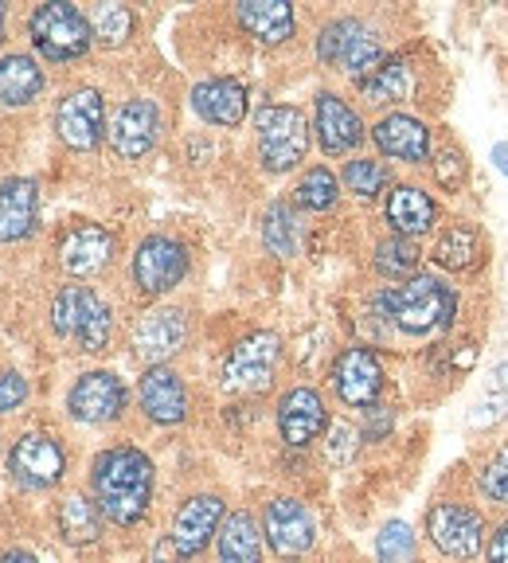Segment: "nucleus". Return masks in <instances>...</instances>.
I'll list each match as a JSON object with an SVG mask.
<instances>
[{"mask_svg": "<svg viewBox=\"0 0 508 563\" xmlns=\"http://www.w3.org/2000/svg\"><path fill=\"white\" fill-rule=\"evenodd\" d=\"M281 361V341L270 329H254L243 341H235V349L228 352L223 361V387L231 396H251V391H263L270 387L274 372Z\"/></svg>", "mask_w": 508, "mask_h": 563, "instance_id": "nucleus-6", "label": "nucleus"}, {"mask_svg": "<svg viewBox=\"0 0 508 563\" xmlns=\"http://www.w3.org/2000/svg\"><path fill=\"white\" fill-rule=\"evenodd\" d=\"M192 110L208 125H239L246 118V87L235 79H208L192 90Z\"/></svg>", "mask_w": 508, "mask_h": 563, "instance_id": "nucleus-24", "label": "nucleus"}, {"mask_svg": "<svg viewBox=\"0 0 508 563\" xmlns=\"http://www.w3.org/2000/svg\"><path fill=\"white\" fill-rule=\"evenodd\" d=\"M364 137V125H360L356 110H352L344 98L321 90L317 95V141L329 157H341V153H352Z\"/></svg>", "mask_w": 508, "mask_h": 563, "instance_id": "nucleus-21", "label": "nucleus"}, {"mask_svg": "<svg viewBox=\"0 0 508 563\" xmlns=\"http://www.w3.org/2000/svg\"><path fill=\"white\" fill-rule=\"evenodd\" d=\"M462 176H465L462 153H454V150L442 153V157H439V180H442V185H446V188H457V185H462Z\"/></svg>", "mask_w": 508, "mask_h": 563, "instance_id": "nucleus-42", "label": "nucleus"}, {"mask_svg": "<svg viewBox=\"0 0 508 563\" xmlns=\"http://www.w3.org/2000/svg\"><path fill=\"white\" fill-rule=\"evenodd\" d=\"M317 55L333 67L349 70V75H360V79H368L372 70L384 63V47H379L376 32H368L360 20L349 16L324 24V32L317 35Z\"/></svg>", "mask_w": 508, "mask_h": 563, "instance_id": "nucleus-7", "label": "nucleus"}, {"mask_svg": "<svg viewBox=\"0 0 508 563\" xmlns=\"http://www.w3.org/2000/svg\"><path fill=\"white\" fill-rule=\"evenodd\" d=\"M59 532L67 544H95L102 537V509L90 497L75 493L59 505Z\"/></svg>", "mask_w": 508, "mask_h": 563, "instance_id": "nucleus-29", "label": "nucleus"}, {"mask_svg": "<svg viewBox=\"0 0 508 563\" xmlns=\"http://www.w3.org/2000/svg\"><path fill=\"white\" fill-rule=\"evenodd\" d=\"M0 40H4V4H0Z\"/></svg>", "mask_w": 508, "mask_h": 563, "instance_id": "nucleus-46", "label": "nucleus"}, {"mask_svg": "<svg viewBox=\"0 0 508 563\" xmlns=\"http://www.w3.org/2000/svg\"><path fill=\"white\" fill-rule=\"evenodd\" d=\"M161 137V110L150 98H130L110 122V145L122 161H137L157 145Z\"/></svg>", "mask_w": 508, "mask_h": 563, "instance_id": "nucleus-12", "label": "nucleus"}, {"mask_svg": "<svg viewBox=\"0 0 508 563\" xmlns=\"http://www.w3.org/2000/svg\"><path fill=\"white\" fill-rule=\"evenodd\" d=\"M52 325L82 352H102L114 333V313L90 286H63L52 301Z\"/></svg>", "mask_w": 508, "mask_h": 563, "instance_id": "nucleus-3", "label": "nucleus"}, {"mask_svg": "<svg viewBox=\"0 0 508 563\" xmlns=\"http://www.w3.org/2000/svg\"><path fill=\"white\" fill-rule=\"evenodd\" d=\"M434 200L415 185H395V192L387 196V223L395 228V235H422L434 228Z\"/></svg>", "mask_w": 508, "mask_h": 563, "instance_id": "nucleus-26", "label": "nucleus"}, {"mask_svg": "<svg viewBox=\"0 0 508 563\" xmlns=\"http://www.w3.org/2000/svg\"><path fill=\"white\" fill-rule=\"evenodd\" d=\"M336 196H341V188H336V176L329 173L324 165L309 168L306 176L298 180V188H294V203L306 211H329L336 203Z\"/></svg>", "mask_w": 508, "mask_h": 563, "instance_id": "nucleus-33", "label": "nucleus"}, {"mask_svg": "<svg viewBox=\"0 0 508 563\" xmlns=\"http://www.w3.org/2000/svg\"><path fill=\"white\" fill-rule=\"evenodd\" d=\"M333 384L349 407H372L384 391V368L368 349H344L333 364Z\"/></svg>", "mask_w": 508, "mask_h": 563, "instance_id": "nucleus-17", "label": "nucleus"}, {"mask_svg": "<svg viewBox=\"0 0 508 563\" xmlns=\"http://www.w3.org/2000/svg\"><path fill=\"white\" fill-rule=\"evenodd\" d=\"M477 255H482V239H477V231L470 223H457L434 243V263L446 266V271H470L477 263Z\"/></svg>", "mask_w": 508, "mask_h": 563, "instance_id": "nucleus-31", "label": "nucleus"}, {"mask_svg": "<svg viewBox=\"0 0 508 563\" xmlns=\"http://www.w3.org/2000/svg\"><path fill=\"white\" fill-rule=\"evenodd\" d=\"M239 24L258 40V44H286L294 35V9L286 0H243L235 9Z\"/></svg>", "mask_w": 508, "mask_h": 563, "instance_id": "nucleus-25", "label": "nucleus"}, {"mask_svg": "<svg viewBox=\"0 0 508 563\" xmlns=\"http://www.w3.org/2000/svg\"><path fill=\"white\" fill-rule=\"evenodd\" d=\"M185 336H188L185 313L173 306H161V309H150V313L137 321V329H133V352H137L145 364L161 368L173 352H180Z\"/></svg>", "mask_w": 508, "mask_h": 563, "instance_id": "nucleus-16", "label": "nucleus"}, {"mask_svg": "<svg viewBox=\"0 0 508 563\" xmlns=\"http://www.w3.org/2000/svg\"><path fill=\"white\" fill-rule=\"evenodd\" d=\"M344 185H349V192L364 196V200H372V196L384 192L387 185V168L379 165V161H368V157H356L344 165Z\"/></svg>", "mask_w": 508, "mask_h": 563, "instance_id": "nucleus-36", "label": "nucleus"}, {"mask_svg": "<svg viewBox=\"0 0 508 563\" xmlns=\"http://www.w3.org/2000/svg\"><path fill=\"white\" fill-rule=\"evenodd\" d=\"M263 528L281 560H298V555H306L313 548V517L294 497H274L263 512Z\"/></svg>", "mask_w": 508, "mask_h": 563, "instance_id": "nucleus-14", "label": "nucleus"}, {"mask_svg": "<svg viewBox=\"0 0 508 563\" xmlns=\"http://www.w3.org/2000/svg\"><path fill=\"white\" fill-rule=\"evenodd\" d=\"M415 266H419V246L411 239L395 235L376 246V271L384 278H407V274H415Z\"/></svg>", "mask_w": 508, "mask_h": 563, "instance_id": "nucleus-34", "label": "nucleus"}, {"mask_svg": "<svg viewBox=\"0 0 508 563\" xmlns=\"http://www.w3.org/2000/svg\"><path fill=\"white\" fill-rule=\"evenodd\" d=\"M67 411L79 422H114L125 411V384L114 372H87L70 387Z\"/></svg>", "mask_w": 508, "mask_h": 563, "instance_id": "nucleus-15", "label": "nucleus"}, {"mask_svg": "<svg viewBox=\"0 0 508 563\" xmlns=\"http://www.w3.org/2000/svg\"><path fill=\"white\" fill-rule=\"evenodd\" d=\"M27 399V379L16 376V372H4L0 376V411H16Z\"/></svg>", "mask_w": 508, "mask_h": 563, "instance_id": "nucleus-40", "label": "nucleus"}, {"mask_svg": "<svg viewBox=\"0 0 508 563\" xmlns=\"http://www.w3.org/2000/svg\"><path fill=\"white\" fill-rule=\"evenodd\" d=\"M391 422H395V415L387 411V407H376V404H372L368 411H364V439L379 442L387 431H391Z\"/></svg>", "mask_w": 508, "mask_h": 563, "instance_id": "nucleus-41", "label": "nucleus"}, {"mask_svg": "<svg viewBox=\"0 0 508 563\" xmlns=\"http://www.w3.org/2000/svg\"><path fill=\"white\" fill-rule=\"evenodd\" d=\"M372 137H376L379 153H387L395 161H407V165H422L430 157V130L411 114L379 118Z\"/></svg>", "mask_w": 508, "mask_h": 563, "instance_id": "nucleus-22", "label": "nucleus"}, {"mask_svg": "<svg viewBox=\"0 0 508 563\" xmlns=\"http://www.w3.org/2000/svg\"><path fill=\"white\" fill-rule=\"evenodd\" d=\"M360 450V434L352 431L349 422H333L329 427V439H324V457L333 462V466H349L352 457Z\"/></svg>", "mask_w": 508, "mask_h": 563, "instance_id": "nucleus-38", "label": "nucleus"}, {"mask_svg": "<svg viewBox=\"0 0 508 563\" xmlns=\"http://www.w3.org/2000/svg\"><path fill=\"white\" fill-rule=\"evenodd\" d=\"M220 525H223V501L216 497V493H196V497H188L180 509H176L173 517V544L176 552L185 555V560H192V555H200L203 548H208L211 537H220Z\"/></svg>", "mask_w": 508, "mask_h": 563, "instance_id": "nucleus-13", "label": "nucleus"}, {"mask_svg": "<svg viewBox=\"0 0 508 563\" xmlns=\"http://www.w3.org/2000/svg\"><path fill=\"white\" fill-rule=\"evenodd\" d=\"M0 563H40V560H35L32 552H24V548H12V552L4 555V560H0Z\"/></svg>", "mask_w": 508, "mask_h": 563, "instance_id": "nucleus-44", "label": "nucleus"}, {"mask_svg": "<svg viewBox=\"0 0 508 563\" xmlns=\"http://www.w3.org/2000/svg\"><path fill=\"white\" fill-rule=\"evenodd\" d=\"M55 130L67 141L70 150H95L106 133V106L95 87H75L63 95L59 110H55Z\"/></svg>", "mask_w": 508, "mask_h": 563, "instance_id": "nucleus-11", "label": "nucleus"}, {"mask_svg": "<svg viewBox=\"0 0 508 563\" xmlns=\"http://www.w3.org/2000/svg\"><path fill=\"white\" fill-rule=\"evenodd\" d=\"M90 32H95V40H102L106 47L125 44L133 32V12L125 9V4H98V9L90 12Z\"/></svg>", "mask_w": 508, "mask_h": 563, "instance_id": "nucleus-35", "label": "nucleus"}, {"mask_svg": "<svg viewBox=\"0 0 508 563\" xmlns=\"http://www.w3.org/2000/svg\"><path fill=\"white\" fill-rule=\"evenodd\" d=\"M188 274V251L168 235L141 239L137 255H133V282L141 294H165Z\"/></svg>", "mask_w": 508, "mask_h": 563, "instance_id": "nucleus-9", "label": "nucleus"}, {"mask_svg": "<svg viewBox=\"0 0 508 563\" xmlns=\"http://www.w3.org/2000/svg\"><path fill=\"white\" fill-rule=\"evenodd\" d=\"M98 509L106 520L130 528L137 525L153 501V462L137 446H110L95 457L90 470Z\"/></svg>", "mask_w": 508, "mask_h": 563, "instance_id": "nucleus-1", "label": "nucleus"}, {"mask_svg": "<svg viewBox=\"0 0 508 563\" xmlns=\"http://www.w3.org/2000/svg\"><path fill=\"white\" fill-rule=\"evenodd\" d=\"M254 130H258V157L263 168L270 173H289L301 165L309 150V125L298 106H263L254 114Z\"/></svg>", "mask_w": 508, "mask_h": 563, "instance_id": "nucleus-5", "label": "nucleus"}, {"mask_svg": "<svg viewBox=\"0 0 508 563\" xmlns=\"http://www.w3.org/2000/svg\"><path fill=\"white\" fill-rule=\"evenodd\" d=\"M44 67L32 55H4L0 59V106H27L44 95Z\"/></svg>", "mask_w": 508, "mask_h": 563, "instance_id": "nucleus-27", "label": "nucleus"}, {"mask_svg": "<svg viewBox=\"0 0 508 563\" xmlns=\"http://www.w3.org/2000/svg\"><path fill=\"white\" fill-rule=\"evenodd\" d=\"M137 396H141V411L150 415L153 422L161 427H176V422H185L188 415V391H185V379L176 376L173 368H150L141 376L137 384Z\"/></svg>", "mask_w": 508, "mask_h": 563, "instance_id": "nucleus-18", "label": "nucleus"}, {"mask_svg": "<svg viewBox=\"0 0 508 563\" xmlns=\"http://www.w3.org/2000/svg\"><path fill=\"white\" fill-rule=\"evenodd\" d=\"M379 563H407L415 552V537L411 528L404 525V520H391V525H384V532H379Z\"/></svg>", "mask_w": 508, "mask_h": 563, "instance_id": "nucleus-37", "label": "nucleus"}, {"mask_svg": "<svg viewBox=\"0 0 508 563\" xmlns=\"http://www.w3.org/2000/svg\"><path fill=\"white\" fill-rule=\"evenodd\" d=\"M427 532L442 555H450V560H470V555H477V548H482L485 525H482V512L470 509V505L442 501L430 509Z\"/></svg>", "mask_w": 508, "mask_h": 563, "instance_id": "nucleus-10", "label": "nucleus"}, {"mask_svg": "<svg viewBox=\"0 0 508 563\" xmlns=\"http://www.w3.org/2000/svg\"><path fill=\"white\" fill-rule=\"evenodd\" d=\"M497 161H500V168L508 173V145H500V150H497Z\"/></svg>", "mask_w": 508, "mask_h": 563, "instance_id": "nucleus-45", "label": "nucleus"}, {"mask_svg": "<svg viewBox=\"0 0 508 563\" xmlns=\"http://www.w3.org/2000/svg\"><path fill=\"white\" fill-rule=\"evenodd\" d=\"M489 563H508V525H500L489 537V552H485Z\"/></svg>", "mask_w": 508, "mask_h": 563, "instance_id": "nucleus-43", "label": "nucleus"}, {"mask_svg": "<svg viewBox=\"0 0 508 563\" xmlns=\"http://www.w3.org/2000/svg\"><path fill=\"white\" fill-rule=\"evenodd\" d=\"M482 489L489 493V501L508 505V450H500L489 466L482 470Z\"/></svg>", "mask_w": 508, "mask_h": 563, "instance_id": "nucleus-39", "label": "nucleus"}, {"mask_svg": "<svg viewBox=\"0 0 508 563\" xmlns=\"http://www.w3.org/2000/svg\"><path fill=\"white\" fill-rule=\"evenodd\" d=\"M35 208H40L35 180H27V176L0 180V243H20L32 235Z\"/></svg>", "mask_w": 508, "mask_h": 563, "instance_id": "nucleus-23", "label": "nucleus"}, {"mask_svg": "<svg viewBox=\"0 0 508 563\" xmlns=\"http://www.w3.org/2000/svg\"><path fill=\"white\" fill-rule=\"evenodd\" d=\"M324 399L317 396L313 387H294L286 391L278 404V431L286 439V446H309L317 434L324 431Z\"/></svg>", "mask_w": 508, "mask_h": 563, "instance_id": "nucleus-19", "label": "nucleus"}, {"mask_svg": "<svg viewBox=\"0 0 508 563\" xmlns=\"http://www.w3.org/2000/svg\"><path fill=\"white\" fill-rule=\"evenodd\" d=\"M63 470H67V457L63 446L44 431H27L12 442L9 450V474L12 482H20L24 489H52L63 482Z\"/></svg>", "mask_w": 508, "mask_h": 563, "instance_id": "nucleus-8", "label": "nucleus"}, {"mask_svg": "<svg viewBox=\"0 0 508 563\" xmlns=\"http://www.w3.org/2000/svg\"><path fill=\"white\" fill-rule=\"evenodd\" d=\"M110 258H114V235H110L106 228H98V223L75 228L59 246L63 271L75 274V278H90V274L106 271Z\"/></svg>", "mask_w": 508, "mask_h": 563, "instance_id": "nucleus-20", "label": "nucleus"}, {"mask_svg": "<svg viewBox=\"0 0 508 563\" xmlns=\"http://www.w3.org/2000/svg\"><path fill=\"white\" fill-rule=\"evenodd\" d=\"M27 35H32L35 52L52 63H70L90 52V16H82L75 4H40L27 16Z\"/></svg>", "mask_w": 508, "mask_h": 563, "instance_id": "nucleus-4", "label": "nucleus"}, {"mask_svg": "<svg viewBox=\"0 0 508 563\" xmlns=\"http://www.w3.org/2000/svg\"><path fill=\"white\" fill-rule=\"evenodd\" d=\"M263 243L270 246L274 255H298L301 246V228H298V216L289 203H270L263 216Z\"/></svg>", "mask_w": 508, "mask_h": 563, "instance_id": "nucleus-32", "label": "nucleus"}, {"mask_svg": "<svg viewBox=\"0 0 508 563\" xmlns=\"http://www.w3.org/2000/svg\"><path fill=\"white\" fill-rule=\"evenodd\" d=\"M220 563H263V537L251 512H231L220 528Z\"/></svg>", "mask_w": 508, "mask_h": 563, "instance_id": "nucleus-28", "label": "nucleus"}, {"mask_svg": "<svg viewBox=\"0 0 508 563\" xmlns=\"http://www.w3.org/2000/svg\"><path fill=\"white\" fill-rule=\"evenodd\" d=\"M360 90H364V98H368L372 106L399 102V98H407V90H411V70H407L404 59H387L372 70L368 79H360Z\"/></svg>", "mask_w": 508, "mask_h": 563, "instance_id": "nucleus-30", "label": "nucleus"}, {"mask_svg": "<svg viewBox=\"0 0 508 563\" xmlns=\"http://www.w3.org/2000/svg\"><path fill=\"white\" fill-rule=\"evenodd\" d=\"M379 309L391 317L404 333H434V329L450 325V317L457 313V294L442 278L430 274H415L404 286H387L379 294Z\"/></svg>", "mask_w": 508, "mask_h": 563, "instance_id": "nucleus-2", "label": "nucleus"}]
</instances>
